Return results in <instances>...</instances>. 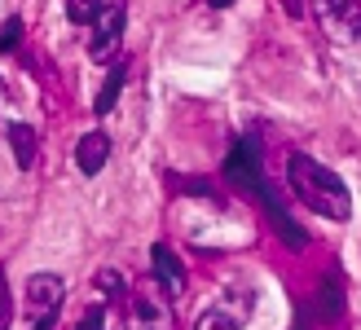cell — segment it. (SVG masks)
Masks as SVG:
<instances>
[{"label":"cell","instance_id":"obj_1","mask_svg":"<svg viewBox=\"0 0 361 330\" xmlns=\"http://www.w3.org/2000/svg\"><path fill=\"white\" fill-rule=\"evenodd\" d=\"M225 176L233 181V185H238V194L256 198V203L269 212V220H274V229H278V238H282V247H286V251H304V247H309V233H304L295 220H291V212L282 207L278 190L264 181L260 137H238V141L229 145V154H225Z\"/></svg>","mask_w":361,"mask_h":330},{"label":"cell","instance_id":"obj_2","mask_svg":"<svg viewBox=\"0 0 361 330\" xmlns=\"http://www.w3.org/2000/svg\"><path fill=\"white\" fill-rule=\"evenodd\" d=\"M286 181H291V190L300 194V203L326 216V220H348L353 216V194L344 185V176H339L335 168H326V163H317L309 154H291L286 159Z\"/></svg>","mask_w":361,"mask_h":330},{"label":"cell","instance_id":"obj_3","mask_svg":"<svg viewBox=\"0 0 361 330\" xmlns=\"http://www.w3.org/2000/svg\"><path fill=\"white\" fill-rule=\"evenodd\" d=\"M66 282L62 273H31L27 278V330H53V322L62 317Z\"/></svg>","mask_w":361,"mask_h":330},{"label":"cell","instance_id":"obj_4","mask_svg":"<svg viewBox=\"0 0 361 330\" xmlns=\"http://www.w3.org/2000/svg\"><path fill=\"white\" fill-rule=\"evenodd\" d=\"M123 23H128V5L123 0H102V9L93 13V35H88V58L97 66H111L123 58Z\"/></svg>","mask_w":361,"mask_h":330},{"label":"cell","instance_id":"obj_5","mask_svg":"<svg viewBox=\"0 0 361 330\" xmlns=\"http://www.w3.org/2000/svg\"><path fill=\"white\" fill-rule=\"evenodd\" d=\"M317 23L326 27L331 40L339 44H357V27H361V0H313Z\"/></svg>","mask_w":361,"mask_h":330},{"label":"cell","instance_id":"obj_6","mask_svg":"<svg viewBox=\"0 0 361 330\" xmlns=\"http://www.w3.org/2000/svg\"><path fill=\"white\" fill-rule=\"evenodd\" d=\"M150 273H154V286L164 291L168 300H176L180 291H185V264H180V255L168 243H154L150 247Z\"/></svg>","mask_w":361,"mask_h":330},{"label":"cell","instance_id":"obj_7","mask_svg":"<svg viewBox=\"0 0 361 330\" xmlns=\"http://www.w3.org/2000/svg\"><path fill=\"white\" fill-rule=\"evenodd\" d=\"M123 330H172V308L164 300L133 295L123 308Z\"/></svg>","mask_w":361,"mask_h":330},{"label":"cell","instance_id":"obj_8","mask_svg":"<svg viewBox=\"0 0 361 330\" xmlns=\"http://www.w3.org/2000/svg\"><path fill=\"white\" fill-rule=\"evenodd\" d=\"M251 295H225L221 304H212L203 317L194 322V330H243L247 326V313H251Z\"/></svg>","mask_w":361,"mask_h":330},{"label":"cell","instance_id":"obj_9","mask_svg":"<svg viewBox=\"0 0 361 330\" xmlns=\"http://www.w3.org/2000/svg\"><path fill=\"white\" fill-rule=\"evenodd\" d=\"M106 163H111V137L106 133H84L80 145H75V168L84 176H97Z\"/></svg>","mask_w":361,"mask_h":330},{"label":"cell","instance_id":"obj_10","mask_svg":"<svg viewBox=\"0 0 361 330\" xmlns=\"http://www.w3.org/2000/svg\"><path fill=\"white\" fill-rule=\"evenodd\" d=\"M123 84H128V58H115L111 66H106V84H102L97 102H93V110H97V115H111V110L119 106Z\"/></svg>","mask_w":361,"mask_h":330},{"label":"cell","instance_id":"obj_11","mask_svg":"<svg viewBox=\"0 0 361 330\" xmlns=\"http://www.w3.org/2000/svg\"><path fill=\"white\" fill-rule=\"evenodd\" d=\"M317 308H322L317 317L326 322V326L344 322V286H339V269L326 273V282H322V291H317Z\"/></svg>","mask_w":361,"mask_h":330},{"label":"cell","instance_id":"obj_12","mask_svg":"<svg viewBox=\"0 0 361 330\" xmlns=\"http://www.w3.org/2000/svg\"><path fill=\"white\" fill-rule=\"evenodd\" d=\"M5 137H9V145H13V163H18V168H35V133H31V128L27 123H9L5 128Z\"/></svg>","mask_w":361,"mask_h":330},{"label":"cell","instance_id":"obj_13","mask_svg":"<svg viewBox=\"0 0 361 330\" xmlns=\"http://www.w3.org/2000/svg\"><path fill=\"white\" fill-rule=\"evenodd\" d=\"M97 291H102V300H123V295H128V286H123L119 269H102V273H97Z\"/></svg>","mask_w":361,"mask_h":330},{"label":"cell","instance_id":"obj_14","mask_svg":"<svg viewBox=\"0 0 361 330\" xmlns=\"http://www.w3.org/2000/svg\"><path fill=\"white\" fill-rule=\"evenodd\" d=\"M102 9V0H66V18H71V23H93V13Z\"/></svg>","mask_w":361,"mask_h":330},{"label":"cell","instance_id":"obj_15","mask_svg":"<svg viewBox=\"0 0 361 330\" xmlns=\"http://www.w3.org/2000/svg\"><path fill=\"white\" fill-rule=\"evenodd\" d=\"M75 330H106V300H97V304H88Z\"/></svg>","mask_w":361,"mask_h":330},{"label":"cell","instance_id":"obj_16","mask_svg":"<svg viewBox=\"0 0 361 330\" xmlns=\"http://www.w3.org/2000/svg\"><path fill=\"white\" fill-rule=\"evenodd\" d=\"M18 40H23V18H9V23L0 27V53H13Z\"/></svg>","mask_w":361,"mask_h":330},{"label":"cell","instance_id":"obj_17","mask_svg":"<svg viewBox=\"0 0 361 330\" xmlns=\"http://www.w3.org/2000/svg\"><path fill=\"white\" fill-rule=\"evenodd\" d=\"M9 282H5V269H0V330H9Z\"/></svg>","mask_w":361,"mask_h":330},{"label":"cell","instance_id":"obj_18","mask_svg":"<svg viewBox=\"0 0 361 330\" xmlns=\"http://www.w3.org/2000/svg\"><path fill=\"white\" fill-rule=\"evenodd\" d=\"M282 5H286V13H291V18H304V0H282Z\"/></svg>","mask_w":361,"mask_h":330},{"label":"cell","instance_id":"obj_19","mask_svg":"<svg viewBox=\"0 0 361 330\" xmlns=\"http://www.w3.org/2000/svg\"><path fill=\"white\" fill-rule=\"evenodd\" d=\"M212 9H229V5H238V0H207Z\"/></svg>","mask_w":361,"mask_h":330}]
</instances>
